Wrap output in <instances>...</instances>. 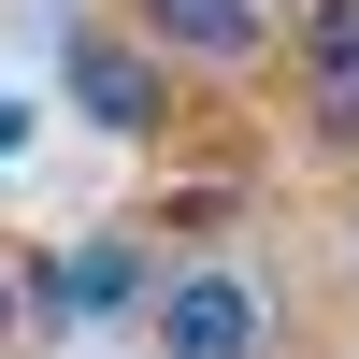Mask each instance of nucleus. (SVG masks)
I'll return each instance as SVG.
<instances>
[{"mask_svg": "<svg viewBox=\"0 0 359 359\" xmlns=\"http://www.w3.org/2000/svg\"><path fill=\"white\" fill-rule=\"evenodd\" d=\"M158 359H273V287L230 259H187L158 287Z\"/></svg>", "mask_w": 359, "mask_h": 359, "instance_id": "1", "label": "nucleus"}, {"mask_svg": "<svg viewBox=\"0 0 359 359\" xmlns=\"http://www.w3.org/2000/svg\"><path fill=\"white\" fill-rule=\"evenodd\" d=\"M57 72H72V115H86V130H115V144H144V130L172 115L158 57H144L130 29H86V15H72V43H57Z\"/></svg>", "mask_w": 359, "mask_h": 359, "instance_id": "2", "label": "nucleus"}, {"mask_svg": "<svg viewBox=\"0 0 359 359\" xmlns=\"http://www.w3.org/2000/svg\"><path fill=\"white\" fill-rule=\"evenodd\" d=\"M144 43H172V57H216V72H245V57L273 43V15H259V0H144Z\"/></svg>", "mask_w": 359, "mask_h": 359, "instance_id": "3", "label": "nucleus"}, {"mask_svg": "<svg viewBox=\"0 0 359 359\" xmlns=\"http://www.w3.org/2000/svg\"><path fill=\"white\" fill-rule=\"evenodd\" d=\"M57 287H72V316L101 331V316H130V302H144V245H130V230H101V245L57 259Z\"/></svg>", "mask_w": 359, "mask_h": 359, "instance_id": "4", "label": "nucleus"}, {"mask_svg": "<svg viewBox=\"0 0 359 359\" xmlns=\"http://www.w3.org/2000/svg\"><path fill=\"white\" fill-rule=\"evenodd\" d=\"M15 144H29V101H0V158H15Z\"/></svg>", "mask_w": 359, "mask_h": 359, "instance_id": "5", "label": "nucleus"}, {"mask_svg": "<svg viewBox=\"0 0 359 359\" xmlns=\"http://www.w3.org/2000/svg\"><path fill=\"white\" fill-rule=\"evenodd\" d=\"M15 331H29V316H15V273H0V345H15Z\"/></svg>", "mask_w": 359, "mask_h": 359, "instance_id": "6", "label": "nucleus"}]
</instances>
